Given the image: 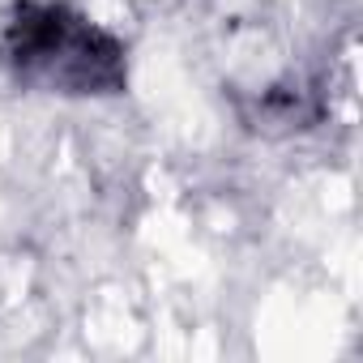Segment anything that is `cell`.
<instances>
[{
  "label": "cell",
  "instance_id": "obj_1",
  "mask_svg": "<svg viewBox=\"0 0 363 363\" xmlns=\"http://www.w3.org/2000/svg\"><path fill=\"white\" fill-rule=\"evenodd\" d=\"M5 43L13 69L43 90H60V94L124 90L128 77L124 48L65 5H18Z\"/></svg>",
  "mask_w": 363,
  "mask_h": 363
}]
</instances>
